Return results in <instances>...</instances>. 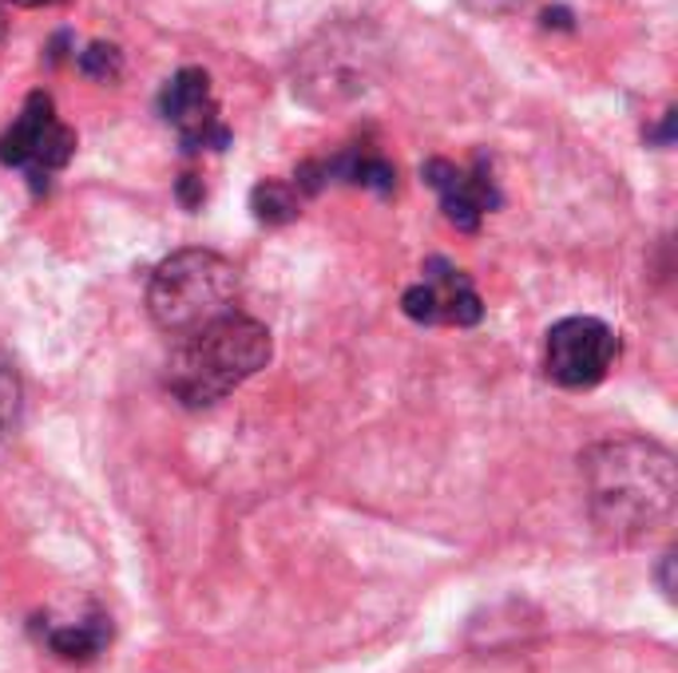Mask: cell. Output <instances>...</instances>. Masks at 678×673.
Returning a JSON list of instances; mask_svg holds the SVG:
<instances>
[{"instance_id":"6da1fadb","label":"cell","mask_w":678,"mask_h":673,"mask_svg":"<svg viewBox=\"0 0 678 673\" xmlns=\"http://www.w3.org/2000/svg\"><path fill=\"white\" fill-rule=\"evenodd\" d=\"M591 515L612 539H643L670 519L678 495L675 456L655 440L619 436L591 444L580 456Z\"/></svg>"},{"instance_id":"7a4b0ae2","label":"cell","mask_w":678,"mask_h":673,"mask_svg":"<svg viewBox=\"0 0 678 673\" xmlns=\"http://www.w3.org/2000/svg\"><path fill=\"white\" fill-rule=\"evenodd\" d=\"M270 360V333L246 314H227L179 341L167 365V389L186 408H210Z\"/></svg>"},{"instance_id":"3957f363","label":"cell","mask_w":678,"mask_h":673,"mask_svg":"<svg viewBox=\"0 0 678 673\" xmlns=\"http://www.w3.org/2000/svg\"><path fill=\"white\" fill-rule=\"evenodd\" d=\"M239 270L215 250H179L159 261L147 285V309L164 333L186 337L234 314Z\"/></svg>"},{"instance_id":"277c9868","label":"cell","mask_w":678,"mask_h":673,"mask_svg":"<svg viewBox=\"0 0 678 673\" xmlns=\"http://www.w3.org/2000/svg\"><path fill=\"white\" fill-rule=\"evenodd\" d=\"M619 337L600 317H564L547 333V377L564 389H591L607 377Z\"/></svg>"},{"instance_id":"5b68a950","label":"cell","mask_w":678,"mask_h":673,"mask_svg":"<svg viewBox=\"0 0 678 673\" xmlns=\"http://www.w3.org/2000/svg\"><path fill=\"white\" fill-rule=\"evenodd\" d=\"M425 278L409 285L401 294V309L405 317L421 321V326H457L469 329L484 317V302L476 294V285L464 270H457L452 261L433 258L425 261Z\"/></svg>"},{"instance_id":"8992f818","label":"cell","mask_w":678,"mask_h":673,"mask_svg":"<svg viewBox=\"0 0 678 673\" xmlns=\"http://www.w3.org/2000/svg\"><path fill=\"white\" fill-rule=\"evenodd\" d=\"M159 111L179 131L186 151H203V147L222 151L230 143V131L219 123V108L210 99V76L203 68H183V72L167 79L164 96H159Z\"/></svg>"},{"instance_id":"52a82bcc","label":"cell","mask_w":678,"mask_h":673,"mask_svg":"<svg viewBox=\"0 0 678 673\" xmlns=\"http://www.w3.org/2000/svg\"><path fill=\"white\" fill-rule=\"evenodd\" d=\"M421 174H425V183L440 195L445 218H449L457 230H469V234L472 230H481V218L500 207V191H496L493 171L484 163V155L476 159L472 171H460L449 159H428V163L421 167Z\"/></svg>"},{"instance_id":"ba28073f","label":"cell","mask_w":678,"mask_h":673,"mask_svg":"<svg viewBox=\"0 0 678 673\" xmlns=\"http://www.w3.org/2000/svg\"><path fill=\"white\" fill-rule=\"evenodd\" d=\"M48 123H56L52 96H48V91H33V96L24 99L21 120L0 135V163L4 167H28L36 139H40V131H45Z\"/></svg>"},{"instance_id":"9c48e42d","label":"cell","mask_w":678,"mask_h":673,"mask_svg":"<svg viewBox=\"0 0 678 673\" xmlns=\"http://www.w3.org/2000/svg\"><path fill=\"white\" fill-rule=\"evenodd\" d=\"M302 203H298V191L282 179H266L251 191V210L258 222L266 227H286V222H294L302 215Z\"/></svg>"},{"instance_id":"30bf717a","label":"cell","mask_w":678,"mask_h":673,"mask_svg":"<svg viewBox=\"0 0 678 673\" xmlns=\"http://www.w3.org/2000/svg\"><path fill=\"white\" fill-rule=\"evenodd\" d=\"M104 641H108V626H104V619L76 622V626H64V631L48 634L52 653H60L64 662H88V658H96V653L104 650Z\"/></svg>"},{"instance_id":"8fae6325","label":"cell","mask_w":678,"mask_h":673,"mask_svg":"<svg viewBox=\"0 0 678 673\" xmlns=\"http://www.w3.org/2000/svg\"><path fill=\"white\" fill-rule=\"evenodd\" d=\"M120 68H123V56H120L116 44L96 40L80 52V72H84L88 79H104V84H108V79L120 76Z\"/></svg>"},{"instance_id":"7c38bea8","label":"cell","mask_w":678,"mask_h":673,"mask_svg":"<svg viewBox=\"0 0 678 673\" xmlns=\"http://www.w3.org/2000/svg\"><path fill=\"white\" fill-rule=\"evenodd\" d=\"M21 416V377L4 353H0V432H9Z\"/></svg>"},{"instance_id":"4fadbf2b","label":"cell","mask_w":678,"mask_h":673,"mask_svg":"<svg viewBox=\"0 0 678 673\" xmlns=\"http://www.w3.org/2000/svg\"><path fill=\"white\" fill-rule=\"evenodd\" d=\"M326 183H329V179H326V163H317V159L302 163V167H298V174H294V191H298V195H317V191H322Z\"/></svg>"},{"instance_id":"5bb4252c","label":"cell","mask_w":678,"mask_h":673,"mask_svg":"<svg viewBox=\"0 0 678 673\" xmlns=\"http://www.w3.org/2000/svg\"><path fill=\"white\" fill-rule=\"evenodd\" d=\"M175 191H179V203H183L186 210L203 207V179H198V174H183Z\"/></svg>"},{"instance_id":"9a60e30c","label":"cell","mask_w":678,"mask_h":673,"mask_svg":"<svg viewBox=\"0 0 678 673\" xmlns=\"http://www.w3.org/2000/svg\"><path fill=\"white\" fill-rule=\"evenodd\" d=\"M675 123H678V111L670 108L667 120H663V127H658V131H646V139H651V143H670V139H675Z\"/></svg>"},{"instance_id":"2e32d148","label":"cell","mask_w":678,"mask_h":673,"mask_svg":"<svg viewBox=\"0 0 678 673\" xmlns=\"http://www.w3.org/2000/svg\"><path fill=\"white\" fill-rule=\"evenodd\" d=\"M544 24H547V28H564V33H568V28H576V24H571V12L568 9H547L544 12Z\"/></svg>"},{"instance_id":"e0dca14e","label":"cell","mask_w":678,"mask_h":673,"mask_svg":"<svg viewBox=\"0 0 678 673\" xmlns=\"http://www.w3.org/2000/svg\"><path fill=\"white\" fill-rule=\"evenodd\" d=\"M12 4H24V9H40V4H56V0H12Z\"/></svg>"},{"instance_id":"ac0fdd59","label":"cell","mask_w":678,"mask_h":673,"mask_svg":"<svg viewBox=\"0 0 678 673\" xmlns=\"http://www.w3.org/2000/svg\"><path fill=\"white\" fill-rule=\"evenodd\" d=\"M0 36H4V12H0Z\"/></svg>"}]
</instances>
